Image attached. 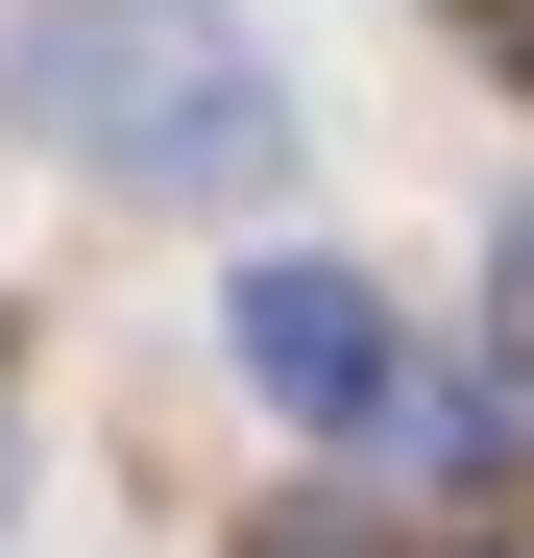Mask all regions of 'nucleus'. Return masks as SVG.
<instances>
[{"instance_id": "1", "label": "nucleus", "mask_w": 534, "mask_h": 558, "mask_svg": "<svg viewBox=\"0 0 534 558\" xmlns=\"http://www.w3.org/2000/svg\"><path fill=\"white\" fill-rule=\"evenodd\" d=\"M0 98L73 170H122V195H267V146H292V73H267L219 0H25Z\"/></svg>"}, {"instance_id": "2", "label": "nucleus", "mask_w": 534, "mask_h": 558, "mask_svg": "<svg viewBox=\"0 0 534 558\" xmlns=\"http://www.w3.org/2000/svg\"><path fill=\"white\" fill-rule=\"evenodd\" d=\"M219 340H243V389H267V413H389V389H413V340H389L365 267H243Z\"/></svg>"}, {"instance_id": "3", "label": "nucleus", "mask_w": 534, "mask_h": 558, "mask_svg": "<svg viewBox=\"0 0 534 558\" xmlns=\"http://www.w3.org/2000/svg\"><path fill=\"white\" fill-rule=\"evenodd\" d=\"M267 558H389V510H340V486H316V510H267Z\"/></svg>"}, {"instance_id": "4", "label": "nucleus", "mask_w": 534, "mask_h": 558, "mask_svg": "<svg viewBox=\"0 0 534 558\" xmlns=\"http://www.w3.org/2000/svg\"><path fill=\"white\" fill-rule=\"evenodd\" d=\"M462 49H486V73H510V98H534V0H462Z\"/></svg>"}, {"instance_id": "5", "label": "nucleus", "mask_w": 534, "mask_h": 558, "mask_svg": "<svg viewBox=\"0 0 534 558\" xmlns=\"http://www.w3.org/2000/svg\"><path fill=\"white\" fill-rule=\"evenodd\" d=\"M486 292H510V364H534V219H510V267H486Z\"/></svg>"}, {"instance_id": "6", "label": "nucleus", "mask_w": 534, "mask_h": 558, "mask_svg": "<svg viewBox=\"0 0 534 558\" xmlns=\"http://www.w3.org/2000/svg\"><path fill=\"white\" fill-rule=\"evenodd\" d=\"M0 486H25V389H0Z\"/></svg>"}]
</instances>
